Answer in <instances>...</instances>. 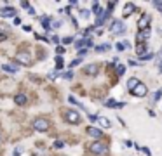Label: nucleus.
<instances>
[{
    "label": "nucleus",
    "mask_w": 162,
    "mask_h": 156,
    "mask_svg": "<svg viewBox=\"0 0 162 156\" xmlns=\"http://www.w3.org/2000/svg\"><path fill=\"white\" fill-rule=\"evenodd\" d=\"M89 149H91L92 154H96V156H103V154L108 153V146H106L105 142H101V141H94Z\"/></svg>",
    "instance_id": "nucleus-1"
},
{
    "label": "nucleus",
    "mask_w": 162,
    "mask_h": 156,
    "mask_svg": "<svg viewBox=\"0 0 162 156\" xmlns=\"http://www.w3.org/2000/svg\"><path fill=\"white\" fill-rule=\"evenodd\" d=\"M65 118L68 123H72V125H79L80 121H82V118H80V115L75 109H66L65 111Z\"/></svg>",
    "instance_id": "nucleus-2"
},
{
    "label": "nucleus",
    "mask_w": 162,
    "mask_h": 156,
    "mask_svg": "<svg viewBox=\"0 0 162 156\" xmlns=\"http://www.w3.org/2000/svg\"><path fill=\"white\" fill-rule=\"evenodd\" d=\"M49 127H51V123L45 118H35V121H33V128L39 132H47Z\"/></svg>",
    "instance_id": "nucleus-3"
},
{
    "label": "nucleus",
    "mask_w": 162,
    "mask_h": 156,
    "mask_svg": "<svg viewBox=\"0 0 162 156\" xmlns=\"http://www.w3.org/2000/svg\"><path fill=\"white\" fill-rule=\"evenodd\" d=\"M131 92H132V95H136V97H145V95H146V92H148V89H146V85H145L143 82H140Z\"/></svg>",
    "instance_id": "nucleus-4"
},
{
    "label": "nucleus",
    "mask_w": 162,
    "mask_h": 156,
    "mask_svg": "<svg viewBox=\"0 0 162 156\" xmlns=\"http://www.w3.org/2000/svg\"><path fill=\"white\" fill-rule=\"evenodd\" d=\"M16 61H18L19 64L30 66V64H31V56L28 54V52H19L18 56H16Z\"/></svg>",
    "instance_id": "nucleus-5"
},
{
    "label": "nucleus",
    "mask_w": 162,
    "mask_h": 156,
    "mask_svg": "<svg viewBox=\"0 0 162 156\" xmlns=\"http://www.w3.org/2000/svg\"><path fill=\"white\" fill-rule=\"evenodd\" d=\"M110 31L115 33V35L124 33V31H126V26H124L122 21H113V23H112V26H110Z\"/></svg>",
    "instance_id": "nucleus-6"
},
{
    "label": "nucleus",
    "mask_w": 162,
    "mask_h": 156,
    "mask_svg": "<svg viewBox=\"0 0 162 156\" xmlns=\"http://www.w3.org/2000/svg\"><path fill=\"white\" fill-rule=\"evenodd\" d=\"M150 16L148 14H143V16L140 17V21H138V28H140V31H143V30H148L150 28Z\"/></svg>",
    "instance_id": "nucleus-7"
},
{
    "label": "nucleus",
    "mask_w": 162,
    "mask_h": 156,
    "mask_svg": "<svg viewBox=\"0 0 162 156\" xmlns=\"http://www.w3.org/2000/svg\"><path fill=\"white\" fill-rule=\"evenodd\" d=\"M75 47H77V50L92 47V38H80V40H77V42H75Z\"/></svg>",
    "instance_id": "nucleus-8"
},
{
    "label": "nucleus",
    "mask_w": 162,
    "mask_h": 156,
    "mask_svg": "<svg viewBox=\"0 0 162 156\" xmlns=\"http://www.w3.org/2000/svg\"><path fill=\"white\" fill-rule=\"evenodd\" d=\"M148 38H150V28H148V30H143V31H138V35H136L138 43H145Z\"/></svg>",
    "instance_id": "nucleus-9"
},
{
    "label": "nucleus",
    "mask_w": 162,
    "mask_h": 156,
    "mask_svg": "<svg viewBox=\"0 0 162 156\" xmlns=\"http://www.w3.org/2000/svg\"><path fill=\"white\" fill-rule=\"evenodd\" d=\"M87 134L91 135V137H94L96 141H100V139L103 137V132H101L100 128H96V127H89V128H87Z\"/></svg>",
    "instance_id": "nucleus-10"
},
{
    "label": "nucleus",
    "mask_w": 162,
    "mask_h": 156,
    "mask_svg": "<svg viewBox=\"0 0 162 156\" xmlns=\"http://www.w3.org/2000/svg\"><path fill=\"white\" fill-rule=\"evenodd\" d=\"M16 16V11H14L12 7H4L2 11H0V17H14Z\"/></svg>",
    "instance_id": "nucleus-11"
},
{
    "label": "nucleus",
    "mask_w": 162,
    "mask_h": 156,
    "mask_svg": "<svg viewBox=\"0 0 162 156\" xmlns=\"http://www.w3.org/2000/svg\"><path fill=\"white\" fill-rule=\"evenodd\" d=\"M26 95L25 94H18V95H14V102L18 104V106H25L26 104Z\"/></svg>",
    "instance_id": "nucleus-12"
},
{
    "label": "nucleus",
    "mask_w": 162,
    "mask_h": 156,
    "mask_svg": "<svg viewBox=\"0 0 162 156\" xmlns=\"http://www.w3.org/2000/svg\"><path fill=\"white\" fill-rule=\"evenodd\" d=\"M84 73L86 75H98V66L96 64H89L84 68Z\"/></svg>",
    "instance_id": "nucleus-13"
},
{
    "label": "nucleus",
    "mask_w": 162,
    "mask_h": 156,
    "mask_svg": "<svg viewBox=\"0 0 162 156\" xmlns=\"http://www.w3.org/2000/svg\"><path fill=\"white\" fill-rule=\"evenodd\" d=\"M108 11H101V14H100V16H98V19H96V24H94V26H101V24H103V21H105V19H106V17H108Z\"/></svg>",
    "instance_id": "nucleus-14"
},
{
    "label": "nucleus",
    "mask_w": 162,
    "mask_h": 156,
    "mask_svg": "<svg viewBox=\"0 0 162 156\" xmlns=\"http://www.w3.org/2000/svg\"><path fill=\"white\" fill-rule=\"evenodd\" d=\"M132 11H134V4H126V7H124V17H129L132 14Z\"/></svg>",
    "instance_id": "nucleus-15"
},
{
    "label": "nucleus",
    "mask_w": 162,
    "mask_h": 156,
    "mask_svg": "<svg viewBox=\"0 0 162 156\" xmlns=\"http://www.w3.org/2000/svg\"><path fill=\"white\" fill-rule=\"evenodd\" d=\"M146 47H145V43H138V45H136V54H138V56H145V54H146Z\"/></svg>",
    "instance_id": "nucleus-16"
},
{
    "label": "nucleus",
    "mask_w": 162,
    "mask_h": 156,
    "mask_svg": "<svg viewBox=\"0 0 162 156\" xmlns=\"http://www.w3.org/2000/svg\"><path fill=\"white\" fill-rule=\"evenodd\" d=\"M138 83H140V80H138V78H129V80H127V89H129V90H132V89H134Z\"/></svg>",
    "instance_id": "nucleus-17"
},
{
    "label": "nucleus",
    "mask_w": 162,
    "mask_h": 156,
    "mask_svg": "<svg viewBox=\"0 0 162 156\" xmlns=\"http://www.w3.org/2000/svg\"><path fill=\"white\" fill-rule=\"evenodd\" d=\"M2 69H4V71H9V73H18V68L14 64H4Z\"/></svg>",
    "instance_id": "nucleus-18"
},
{
    "label": "nucleus",
    "mask_w": 162,
    "mask_h": 156,
    "mask_svg": "<svg viewBox=\"0 0 162 156\" xmlns=\"http://www.w3.org/2000/svg\"><path fill=\"white\" fill-rule=\"evenodd\" d=\"M98 123H100L101 127H105V128H110V125H112L108 118H98Z\"/></svg>",
    "instance_id": "nucleus-19"
},
{
    "label": "nucleus",
    "mask_w": 162,
    "mask_h": 156,
    "mask_svg": "<svg viewBox=\"0 0 162 156\" xmlns=\"http://www.w3.org/2000/svg\"><path fill=\"white\" fill-rule=\"evenodd\" d=\"M153 57H155V54L148 50V52H146V54H145V56H141L140 59H141V61H150V59H153Z\"/></svg>",
    "instance_id": "nucleus-20"
},
{
    "label": "nucleus",
    "mask_w": 162,
    "mask_h": 156,
    "mask_svg": "<svg viewBox=\"0 0 162 156\" xmlns=\"http://www.w3.org/2000/svg\"><path fill=\"white\" fill-rule=\"evenodd\" d=\"M124 73H126V66L118 64V66H117V75H118V76H122Z\"/></svg>",
    "instance_id": "nucleus-21"
},
{
    "label": "nucleus",
    "mask_w": 162,
    "mask_h": 156,
    "mask_svg": "<svg viewBox=\"0 0 162 156\" xmlns=\"http://www.w3.org/2000/svg\"><path fill=\"white\" fill-rule=\"evenodd\" d=\"M92 11H94L92 14H98V16L101 14V11H100V4H98V2H94V4H92Z\"/></svg>",
    "instance_id": "nucleus-22"
},
{
    "label": "nucleus",
    "mask_w": 162,
    "mask_h": 156,
    "mask_svg": "<svg viewBox=\"0 0 162 156\" xmlns=\"http://www.w3.org/2000/svg\"><path fill=\"white\" fill-rule=\"evenodd\" d=\"M63 68V59H61V56H58L56 57V69H61Z\"/></svg>",
    "instance_id": "nucleus-23"
},
{
    "label": "nucleus",
    "mask_w": 162,
    "mask_h": 156,
    "mask_svg": "<svg viewBox=\"0 0 162 156\" xmlns=\"http://www.w3.org/2000/svg\"><path fill=\"white\" fill-rule=\"evenodd\" d=\"M98 52H103V50H110V45L108 43H105V45H100V47H96Z\"/></svg>",
    "instance_id": "nucleus-24"
},
{
    "label": "nucleus",
    "mask_w": 162,
    "mask_h": 156,
    "mask_svg": "<svg viewBox=\"0 0 162 156\" xmlns=\"http://www.w3.org/2000/svg\"><path fill=\"white\" fill-rule=\"evenodd\" d=\"M106 106H108V108H115V106H118V102H115L113 99H108L106 101Z\"/></svg>",
    "instance_id": "nucleus-25"
},
{
    "label": "nucleus",
    "mask_w": 162,
    "mask_h": 156,
    "mask_svg": "<svg viewBox=\"0 0 162 156\" xmlns=\"http://www.w3.org/2000/svg\"><path fill=\"white\" fill-rule=\"evenodd\" d=\"M162 97V89H159L157 92H155V95H153V101H159Z\"/></svg>",
    "instance_id": "nucleus-26"
},
{
    "label": "nucleus",
    "mask_w": 162,
    "mask_h": 156,
    "mask_svg": "<svg viewBox=\"0 0 162 156\" xmlns=\"http://www.w3.org/2000/svg\"><path fill=\"white\" fill-rule=\"evenodd\" d=\"M115 47H117V50H118V52H120V50H124V49L127 47V43H120V42H118L117 45H115Z\"/></svg>",
    "instance_id": "nucleus-27"
},
{
    "label": "nucleus",
    "mask_w": 162,
    "mask_h": 156,
    "mask_svg": "<svg viewBox=\"0 0 162 156\" xmlns=\"http://www.w3.org/2000/svg\"><path fill=\"white\" fill-rule=\"evenodd\" d=\"M73 42V37H66V38H63V45H68V43Z\"/></svg>",
    "instance_id": "nucleus-28"
},
{
    "label": "nucleus",
    "mask_w": 162,
    "mask_h": 156,
    "mask_svg": "<svg viewBox=\"0 0 162 156\" xmlns=\"http://www.w3.org/2000/svg\"><path fill=\"white\" fill-rule=\"evenodd\" d=\"M80 61H82V57H79V59H75V61H72V64H70V68H75L77 64H80Z\"/></svg>",
    "instance_id": "nucleus-29"
},
{
    "label": "nucleus",
    "mask_w": 162,
    "mask_h": 156,
    "mask_svg": "<svg viewBox=\"0 0 162 156\" xmlns=\"http://www.w3.org/2000/svg\"><path fill=\"white\" fill-rule=\"evenodd\" d=\"M153 7H155V9H159V11L162 12V2H153Z\"/></svg>",
    "instance_id": "nucleus-30"
},
{
    "label": "nucleus",
    "mask_w": 162,
    "mask_h": 156,
    "mask_svg": "<svg viewBox=\"0 0 162 156\" xmlns=\"http://www.w3.org/2000/svg\"><path fill=\"white\" fill-rule=\"evenodd\" d=\"M80 16H82L84 19H87V17H89V11H80Z\"/></svg>",
    "instance_id": "nucleus-31"
},
{
    "label": "nucleus",
    "mask_w": 162,
    "mask_h": 156,
    "mask_svg": "<svg viewBox=\"0 0 162 156\" xmlns=\"http://www.w3.org/2000/svg\"><path fill=\"white\" fill-rule=\"evenodd\" d=\"M63 76H65V80H72V76H73V73H72V71H68V73H65V75H63Z\"/></svg>",
    "instance_id": "nucleus-32"
},
{
    "label": "nucleus",
    "mask_w": 162,
    "mask_h": 156,
    "mask_svg": "<svg viewBox=\"0 0 162 156\" xmlns=\"http://www.w3.org/2000/svg\"><path fill=\"white\" fill-rule=\"evenodd\" d=\"M141 151H143V153H145V154H148V156H150V154H152V151H150L148 147H141Z\"/></svg>",
    "instance_id": "nucleus-33"
},
{
    "label": "nucleus",
    "mask_w": 162,
    "mask_h": 156,
    "mask_svg": "<svg viewBox=\"0 0 162 156\" xmlns=\"http://www.w3.org/2000/svg\"><path fill=\"white\" fill-rule=\"evenodd\" d=\"M79 54H80V57H84L86 54H87V49H80V50H79Z\"/></svg>",
    "instance_id": "nucleus-34"
},
{
    "label": "nucleus",
    "mask_w": 162,
    "mask_h": 156,
    "mask_svg": "<svg viewBox=\"0 0 162 156\" xmlns=\"http://www.w3.org/2000/svg\"><path fill=\"white\" fill-rule=\"evenodd\" d=\"M115 5H117L115 2H110V4H108V12H112V9H113Z\"/></svg>",
    "instance_id": "nucleus-35"
},
{
    "label": "nucleus",
    "mask_w": 162,
    "mask_h": 156,
    "mask_svg": "<svg viewBox=\"0 0 162 156\" xmlns=\"http://www.w3.org/2000/svg\"><path fill=\"white\" fill-rule=\"evenodd\" d=\"M65 146V144L61 142V141H56V142H54V147H63Z\"/></svg>",
    "instance_id": "nucleus-36"
},
{
    "label": "nucleus",
    "mask_w": 162,
    "mask_h": 156,
    "mask_svg": "<svg viewBox=\"0 0 162 156\" xmlns=\"http://www.w3.org/2000/svg\"><path fill=\"white\" fill-rule=\"evenodd\" d=\"M59 26H61V23H59V21H53V28H59Z\"/></svg>",
    "instance_id": "nucleus-37"
},
{
    "label": "nucleus",
    "mask_w": 162,
    "mask_h": 156,
    "mask_svg": "<svg viewBox=\"0 0 162 156\" xmlns=\"http://www.w3.org/2000/svg\"><path fill=\"white\" fill-rule=\"evenodd\" d=\"M21 7H25V9H30V4H28V2H21Z\"/></svg>",
    "instance_id": "nucleus-38"
},
{
    "label": "nucleus",
    "mask_w": 162,
    "mask_h": 156,
    "mask_svg": "<svg viewBox=\"0 0 162 156\" xmlns=\"http://www.w3.org/2000/svg\"><path fill=\"white\" fill-rule=\"evenodd\" d=\"M5 38H7V35H5V33H0V42H4Z\"/></svg>",
    "instance_id": "nucleus-39"
},
{
    "label": "nucleus",
    "mask_w": 162,
    "mask_h": 156,
    "mask_svg": "<svg viewBox=\"0 0 162 156\" xmlns=\"http://www.w3.org/2000/svg\"><path fill=\"white\" fill-rule=\"evenodd\" d=\"M19 153H21V149H19V147H16V149H14V156H19Z\"/></svg>",
    "instance_id": "nucleus-40"
},
{
    "label": "nucleus",
    "mask_w": 162,
    "mask_h": 156,
    "mask_svg": "<svg viewBox=\"0 0 162 156\" xmlns=\"http://www.w3.org/2000/svg\"><path fill=\"white\" fill-rule=\"evenodd\" d=\"M51 42H54V43H58V42H59V38H58V37H51Z\"/></svg>",
    "instance_id": "nucleus-41"
},
{
    "label": "nucleus",
    "mask_w": 162,
    "mask_h": 156,
    "mask_svg": "<svg viewBox=\"0 0 162 156\" xmlns=\"http://www.w3.org/2000/svg\"><path fill=\"white\" fill-rule=\"evenodd\" d=\"M56 52H58V54H63V52H65V49H63V47H58Z\"/></svg>",
    "instance_id": "nucleus-42"
},
{
    "label": "nucleus",
    "mask_w": 162,
    "mask_h": 156,
    "mask_svg": "<svg viewBox=\"0 0 162 156\" xmlns=\"http://www.w3.org/2000/svg\"><path fill=\"white\" fill-rule=\"evenodd\" d=\"M129 64H131V66H138V63H136L134 59H129Z\"/></svg>",
    "instance_id": "nucleus-43"
},
{
    "label": "nucleus",
    "mask_w": 162,
    "mask_h": 156,
    "mask_svg": "<svg viewBox=\"0 0 162 156\" xmlns=\"http://www.w3.org/2000/svg\"><path fill=\"white\" fill-rule=\"evenodd\" d=\"M159 73H162V64H159Z\"/></svg>",
    "instance_id": "nucleus-44"
},
{
    "label": "nucleus",
    "mask_w": 162,
    "mask_h": 156,
    "mask_svg": "<svg viewBox=\"0 0 162 156\" xmlns=\"http://www.w3.org/2000/svg\"><path fill=\"white\" fill-rule=\"evenodd\" d=\"M159 59H162V49H160V52H159Z\"/></svg>",
    "instance_id": "nucleus-45"
}]
</instances>
